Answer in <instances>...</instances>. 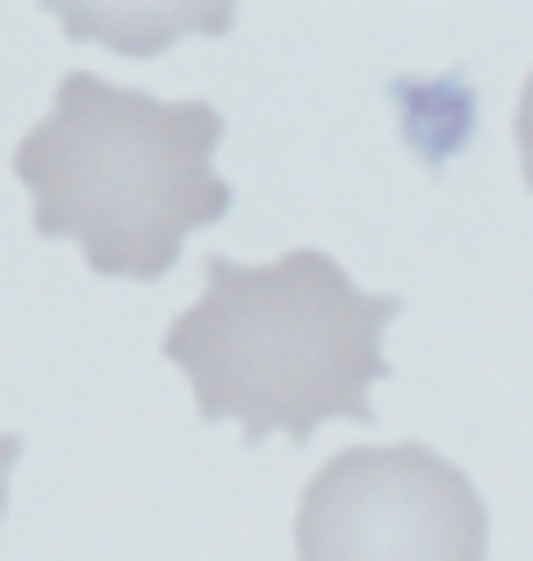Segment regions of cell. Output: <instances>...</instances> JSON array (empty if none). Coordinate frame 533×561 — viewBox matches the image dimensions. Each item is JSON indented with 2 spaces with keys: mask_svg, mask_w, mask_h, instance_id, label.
Here are the masks:
<instances>
[{
  "mask_svg": "<svg viewBox=\"0 0 533 561\" xmlns=\"http://www.w3.org/2000/svg\"><path fill=\"white\" fill-rule=\"evenodd\" d=\"M15 461H22V439L0 432V512H8V476H15Z\"/></svg>",
  "mask_w": 533,
  "mask_h": 561,
  "instance_id": "5",
  "label": "cell"
},
{
  "mask_svg": "<svg viewBox=\"0 0 533 561\" xmlns=\"http://www.w3.org/2000/svg\"><path fill=\"white\" fill-rule=\"evenodd\" d=\"M397 310V296L353 288L332 252H282L274 266L209 260L202 296L167 331V360L209 425L310 439L332 417L367 425Z\"/></svg>",
  "mask_w": 533,
  "mask_h": 561,
  "instance_id": "1",
  "label": "cell"
},
{
  "mask_svg": "<svg viewBox=\"0 0 533 561\" xmlns=\"http://www.w3.org/2000/svg\"><path fill=\"white\" fill-rule=\"evenodd\" d=\"M512 137H519V165H526V187H533V72L519 87V116H512Z\"/></svg>",
  "mask_w": 533,
  "mask_h": 561,
  "instance_id": "4",
  "label": "cell"
},
{
  "mask_svg": "<svg viewBox=\"0 0 533 561\" xmlns=\"http://www.w3.org/2000/svg\"><path fill=\"white\" fill-rule=\"evenodd\" d=\"M490 512L433 446H347L296 512V561H484Z\"/></svg>",
  "mask_w": 533,
  "mask_h": 561,
  "instance_id": "3",
  "label": "cell"
},
{
  "mask_svg": "<svg viewBox=\"0 0 533 561\" xmlns=\"http://www.w3.org/2000/svg\"><path fill=\"white\" fill-rule=\"evenodd\" d=\"M217 137L224 116L209 101H159L72 72L58 80L50 116L15 145L30 224L44 238H72L94 274H173L188 238L231 209Z\"/></svg>",
  "mask_w": 533,
  "mask_h": 561,
  "instance_id": "2",
  "label": "cell"
}]
</instances>
